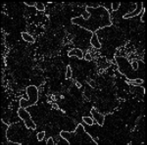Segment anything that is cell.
<instances>
[{
    "label": "cell",
    "instance_id": "6da1fadb",
    "mask_svg": "<svg viewBox=\"0 0 147 145\" xmlns=\"http://www.w3.org/2000/svg\"><path fill=\"white\" fill-rule=\"evenodd\" d=\"M71 22L74 25H79L91 33H96L97 30L112 25L110 12L102 5L96 9L85 6V14L82 17L73 18Z\"/></svg>",
    "mask_w": 147,
    "mask_h": 145
},
{
    "label": "cell",
    "instance_id": "7a4b0ae2",
    "mask_svg": "<svg viewBox=\"0 0 147 145\" xmlns=\"http://www.w3.org/2000/svg\"><path fill=\"white\" fill-rule=\"evenodd\" d=\"M60 136L66 141L67 144H72L74 140L75 142L87 141V140H89L93 144H98L93 139V137L89 133L86 132L85 130H84V127H83L82 123H79L74 131H60Z\"/></svg>",
    "mask_w": 147,
    "mask_h": 145
},
{
    "label": "cell",
    "instance_id": "3957f363",
    "mask_svg": "<svg viewBox=\"0 0 147 145\" xmlns=\"http://www.w3.org/2000/svg\"><path fill=\"white\" fill-rule=\"evenodd\" d=\"M26 93L28 95L29 99L27 100L25 98H21L19 100V106L22 108H29L32 106L36 105L38 101V88L36 85H29L26 88Z\"/></svg>",
    "mask_w": 147,
    "mask_h": 145
},
{
    "label": "cell",
    "instance_id": "277c9868",
    "mask_svg": "<svg viewBox=\"0 0 147 145\" xmlns=\"http://www.w3.org/2000/svg\"><path fill=\"white\" fill-rule=\"evenodd\" d=\"M18 116L19 118L23 121V123H25V126L27 127V128H29V130H36V123L32 121V116H31V114H29L26 108H20L18 109Z\"/></svg>",
    "mask_w": 147,
    "mask_h": 145
},
{
    "label": "cell",
    "instance_id": "5b68a950",
    "mask_svg": "<svg viewBox=\"0 0 147 145\" xmlns=\"http://www.w3.org/2000/svg\"><path fill=\"white\" fill-rule=\"evenodd\" d=\"M115 61L116 64L118 66L119 71L122 72L123 75L128 76V74L130 72V71H133L131 67H130V63L129 62V60L126 57H123V56H115Z\"/></svg>",
    "mask_w": 147,
    "mask_h": 145
},
{
    "label": "cell",
    "instance_id": "8992f818",
    "mask_svg": "<svg viewBox=\"0 0 147 145\" xmlns=\"http://www.w3.org/2000/svg\"><path fill=\"white\" fill-rule=\"evenodd\" d=\"M90 113H91V116H92V119L94 120V122H96V123L99 126V127H103L105 123V115L100 113L97 109L95 108H91L90 110Z\"/></svg>",
    "mask_w": 147,
    "mask_h": 145
},
{
    "label": "cell",
    "instance_id": "52a82bcc",
    "mask_svg": "<svg viewBox=\"0 0 147 145\" xmlns=\"http://www.w3.org/2000/svg\"><path fill=\"white\" fill-rule=\"evenodd\" d=\"M143 10H145V6H144V4L141 3V2H138V3H137L136 9H134L133 11L129 12V13L125 14L124 16H123V19L126 20V19H129V18H134V17L138 16V15L143 11Z\"/></svg>",
    "mask_w": 147,
    "mask_h": 145
},
{
    "label": "cell",
    "instance_id": "ba28073f",
    "mask_svg": "<svg viewBox=\"0 0 147 145\" xmlns=\"http://www.w3.org/2000/svg\"><path fill=\"white\" fill-rule=\"evenodd\" d=\"M90 44H91L92 47L96 48V49H101V47H102V44L99 41V38H98V35H97L96 33H92L91 38H90Z\"/></svg>",
    "mask_w": 147,
    "mask_h": 145
},
{
    "label": "cell",
    "instance_id": "9c48e42d",
    "mask_svg": "<svg viewBox=\"0 0 147 145\" xmlns=\"http://www.w3.org/2000/svg\"><path fill=\"white\" fill-rule=\"evenodd\" d=\"M73 56H75L78 59H83V52L82 49L79 48H74V49H71V50L68 52V57H73Z\"/></svg>",
    "mask_w": 147,
    "mask_h": 145
},
{
    "label": "cell",
    "instance_id": "30bf717a",
    "mask_svg": "<svg viewBox=\"0 0 147 145\" xmlns=\"http://www.w3.org/2000/svg\"><path fill=\"white\" fill-rule=\"evenodd\" d=\"M21 36L22 38H23V40L26 41V42H29V43H33L34 42V37L32 35H31L29 33H26V32H23L21 33Z\"/></svg>",
    "mask_w": 147,
    "mask_h": 145
},
{
    "label": "cell",
    "instance_id": "8fae6325",
    "mask_svg": "<svg viewBox=\"0 0 147 145\" xmlns=\"http://www.w3.org/2000/svg\"><path fill=\"white\" fill-rule=\"evenodd\" d=\"M126 82L130 85H141L143 84L144 80L142 79H126Z\"/></svg>",
    "mask_w": 147,
    "mask_h": 145
},
{
    "label": "cell",
    "instance_id": "7c38bea8",
    "mask_svg": "<svg viewBox=\"0 0 147 145\" xmlns=\"http://www.w3.org/2000/svg\"><path fill=\"white\" fill-rule=\"evenodd\" d=\"M82 120L84 123L86 125H88V126H93L94 125V120L92 118H90V117H86V116H83L82 118Z\"/></svg>",
    "mask_w": 147,
    "mask_h": 145
},
{
    "label": "cell",
    "instance_id": "4fadbf2b",
    "mask_svg": "<svg viewBox=\"0 0 147 145\" xmlns=\"http://www.w3.org/2000/svg\"><path fill=\"white\" fill-rule=\"evenodd\" d=\"M73 76V71H72V68H71V66L68 65L66 67V75H65V79L66 80H70Z\"/></svg>",
    "mask_w": 147,
    "mask_h": 145
},
{
    "label": "cell",
    "instance_id": "5bb4252c",
    "mask_svg": "<svg viewBox=\"0 0 147 145\" xmlns=\"http://www.w3.org/2000/svg\"><path fill=\"white\" fill-rule=\"evenodd\" d=\"M36 9L38 12H44L45 11V5H44L42 2H36Z\"/></svg>",
    "mask_w": 147,
    "mask_h": 145
},
{
    "label": "cell",
    "instance_id": "9a60e30c",
    "mask_svg": "<svg viewBox=\"0 0 147 145\" xmlns=\"http://www.w3.org/2000/svg\"><path fill=\"white\" fill-rule=\"evenodd\" d=\"M45 134H46V132L45 131H40V132H38V133L36 134V138H37V140L38 141H42L43 139H44V137H45Z\"/></svg>",
    "mask_w": 147,
    "mask_h": 145
},
{
    "label": "cell",
    "instance_id": "2e32d148",
    "mask_svg": "<svg viewBox=\"0 0 147 145\" xmlns=\"http://www.w3.org/2000/svg\"><path fill=\"white\" fill-rule=\"evenodd\" d=\"M120 7H121V3H120V2H113V3L111 4V8L114 12L118 11Z\"/></svg>",
    "mask_w": 147,
    "mask_h": 145
},
{
    "label": "cell",
    "instance_id": "e0dca14e",
    "mask_svg": "<svg viewBox=\"0 0 147 145\" xmlns=\"http://www.w3.org/2000/svg\"><path fill=\"white\" fill-rule=\"evenodd\" d=\"M130 67H131L133 71H136L138 69V62L136 60H133V62L130 63Z\"/></svg>",
    "mask_w": 147,
    "mask_h": 145
},
{
    "label": "cell",
    "instance_id": "ac0fdd59",
    "mask_svg": "<svg viewBox=\"0 0 147 145\" xmlns=\"http://www.w3.org/2000/svg\"><path fill=\"white\" fill-rule=\"evenodd\" d=\"M83 59H84L85 61H91V60H92L91 54H90V53H86V54L83 56Z\"/></svg>",
    "mask_w": 147,
    "mask_h": 145
},
{
    "label": "cell",
    "instance_id": "d6986e66",
    "mask_svg": "<svg viewBox=\"0 0 147 145\" xmlns=\"http://www.w3.org/2000/svg\"><path fill=\"white\" fill-rule=\"evenodd\" d=\"M86 82L89 84V85L92 87V88H94V87L96 86V84H95V82H94V80H86Z\"/></svg>",
    "mask_w": 147,
    "mask_h": 145
},
{
    "label": "cell",
    "instance_id": "ffe728a7",
    "mask_svg": "<svg viewBox=\"0 0 147 145\" xmlns=\"http://www.w3.org/2000/svg\"><path fill=\"white\" fill-rule=\"evenodd\" d=\"M25 5L28 7H36V2H25Z\"/></svg>",
    "mask_w": 147,
    "mask_h": 145
},
{
    "label": "cell",
    "instance_id": "44dd1931",
    "mask_svg": "<svg viewBox=\"0 0 147 145\" xmlns=\"http://www.w3.org/2000/svg\"><path fill=\"white\" fill-rule=\"evenodd\" d=\"M46 144L47 145H54V144H56V143H54V140H53V138L52 137H49L48 139L46 140Z\"/></svg>",
    "mask_w": 147,
    "mask_h": 145
},
{
    "label": "cell",
    "instance_id": "7402d4cb",
    "mask_svg": "<svg viewBox=\"0 0 147 145\" xmlns=\"http://www.w3.org/2000/svg\"><path fill=\"white\" fill-rule=\"evenodd\" d=\"M52 108L53 109H56V110H59V106L57 105V104H56V103H53V104H52Z\"/></svg>",
    "mask_w": 147,
    "mask_h": 145
},
{
    "label": "cell",
    "instance_id": "603a6c76",
    "mask_svg": "<svg viewBox=\"0 0 147 145\" xmlns=\"http://www.w3.org/2000/svg\"><path fill=\"white\" fill-rule=\"evenodd\" d=\"M144 17H145V11L143 12V15H142V17H141V19H140V21H141L142 23L145 22V19H144Z\"/></svg>",
    "mask_w": 147,
    "mask_h": 145
},
{
    "label": "cell",
    "instance_id": "cb8c5ba5",
    "mask_svg": "<svg viewBox=\"0 0 147 145\" xmlns=\"http://www.w3.org/2000/svg\"><path fill=\"white\" fill-rule=\"evenodd\" d=\"M75 86L78 87V88H80V87H82V84H79V81H75Z\"/></svg>",
    "mask_w": 147,
    "mask_h": 145
}]
</instances>
